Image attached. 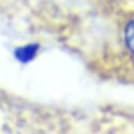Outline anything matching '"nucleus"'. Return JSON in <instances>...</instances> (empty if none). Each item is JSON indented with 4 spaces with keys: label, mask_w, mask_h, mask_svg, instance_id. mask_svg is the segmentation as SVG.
I'll return each instance as SVG.
<instances>
[{
    "label": "nucleus",
    "mask_w": 134,
    "mask_h": 134,
    "mask_svg": "<svg viewBox=\"0 0 134 134\" xmlns=\"http://www.w3.org/2000/svg\"><path fill=\"white\" fill-rule=\"evenodd\" d=\"M37 49H38V46H35V44L22 47V48H19L16 50L15 56L18 58V60H20L22 62H27L32 58H34V56L36 55Z\"/></svg>",
    "instance_id": "nucleus-1"
},
{
    "label": "nucleus",
    "mask_w": 134,
    "mask_h": 134,
    "mask_svg": "<svg viewBox=\"0 0 134 134\" xmlns=\"http://www.w3.org/2000/svg\"><path fill=\"white\" fill-rule=\"evenodd\" d=\"M125 43L127 49L134 54V19L131 20L125 29Z\"/></svg>",
    "instance_id": "nucleus-2"
}]
</instances>
